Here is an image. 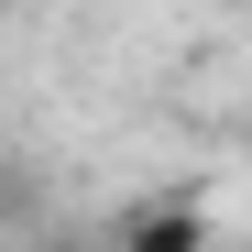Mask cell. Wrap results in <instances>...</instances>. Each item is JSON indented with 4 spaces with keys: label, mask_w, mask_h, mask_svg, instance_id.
I'll return each instance as SVG.
<instances>
[{
    "label": "cell",
    "mask_w": 252,
    "mask_h": 252,
    "mask_svg": "<svg viewBox=\"0 0 252 252\" xmlns=\"http://www.w3.org/2000/svg\"><path fill=\"white\" fill-rule=\"evenodd\" d=\"M121 252H208V208L176 197V208H143L132 230H121Z\"/></svg>",
    "instance_id": "6da1fadb"
}]
</instances>
